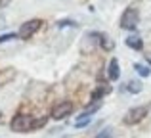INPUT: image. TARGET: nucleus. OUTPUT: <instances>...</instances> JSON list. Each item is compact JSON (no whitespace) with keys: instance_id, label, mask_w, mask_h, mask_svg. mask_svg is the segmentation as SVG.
<instances>
[{"instance_id":"1","label":"nucleus","mask_w":151,"mask_h":138,"mask_svg":"<svg viewBox=\"0 0 151 138\" xmlns=\"http://www.w3.org/2000/svg\"><path fill=\"white\" fill-rule=\"evenodd\" d=\"M10 127L14 132H29L33 129V117L27 115V113H17L10 121Z\"/></svg>"},{"instance_id":"2","label":"nucleus","mask_w":151,"mask_h":138,"mask_svg":"<svg viewBox=\"0 0 151 138\" xmlns=\"http://www.w3.org/2000/svg\"><path fill=\"white\" fill-rule=\"evenodd\" d=\"M138 21H140V14H138L136 8H126L121 15V27L126 31H134L138 27Z\"/></svg>"},{"instance_id":"3","label":"nucleus","mask_w":151,"mask_h":138,"mask_svg":"<svg viewBox=\"0 0 151 138\" xmlns=\"http://www.w3.org/2000/svg\"><path fill=\"white\" fill-rule=\"evenodd\" d=\"M42 27V19H29V21H25L21 27H19V33H17V37L19 38H23V40H27V38H31L35 33H37L38 29Z\"/></svg>"},{"instance_id":"4","label":"nucleus","mask_w":151,"mask_h":138,"mask_svg":"<svg viewBox=\"0 0 151 138\" xmlns=\"http://www.w3.org/2000/svg\"><path fill=\"white\" fill-rule=\"evenodd\" d=\"M147 115V108H144V105H140V108H132L128 113L124 115V125H136V123H140L144 117Z\"/></svg>"},{"instance_id":"5","label":"nucleus","mask_w":151,"mask_h":138,"mask_svg":"<svg viewBox=\"0 0 151 138\" xmlns=\"http://www.w3.org/2000/svg\"><path fill=\"white\" fill-rule=\"evenodd\" d=\"M73 113V104L71 102H61V104H58L54 109H52V117L54 119H65L67 115H71Z\"/></svg>"},{"instance_id":"6","label":"nucleus","mask_w":151,"mask_h":138,"mask_svg":"<svg viewBox=\"0 0 151 138\" xmlns=\"http://www.w3.org/2000/svg\"><path fill=\"white\" fill-rule=\"evenodd\" d=\"M107 75H109L111 81H117V79L121 77V71H119V61L115 60V58L109 61V65H107Z\"/></svg>"},{"instance_id":"7","label":"nucleus","mask_w":151,"mask_h":138,"mask_svg":"<svg viewBox=\"0 0 151 138\" xmlns=\"http://www.w3.org/2000/svg\"><path fill=\"white\" fill-rule=\"evenodd\" d=\"M126 46H130L132 50H142L144 48V40H142L140 37H134L132 35V37L126 38Z\"/></svg>"},{"instance_id":"8","label":"nucleus","mask_w":151,"mask_h":138,"mask_svg":"<svg viewBox=\"0 0 151 138\" xmlns=\"http://www.w3.org/2000/svg\"><path fill=\"white\" fill-rule=\"evenodd\" d=\"M100 44H101V48L105 50V52H111V50L115 48L113 38H111V37H107V35H100Z\"/></svg>"},{"instance_id":"9","label":"nucleus","mask_w":151,"mask_h":138,"mask_svg":"<svg viewBox=\"0 0 151 138\" xmlns=\"http://www.w3.org/2000/svg\"><path fill=\"white\" fill-rule=\"evenodd\" d=\"M90 121H92V115H86V113H82V115L78 117L77 121H75V127H77V129H82V127H86Z\"/></svg>"},{"instance_id":"10","label":"nucleus","mask_w":151,"mask_h":138,"mask_svg":"<svg viewBox=\"0 0 151 138\" xmlns=\"http://www.w3.org/2000/svg\"><path fill=\"white\" fill-rule=\"evenodd\" d=\"M109 92H111V86H100L98 90H94V92H92V100L96 102V100H100L103 94H109Z\"/></svg>"},{"instance_id":"11","label":"nucleus","mask_w":151,"mask_h":138,"mask_svg":"<svg viewBox=\"0 0 151 138\" xmlns=\"http://www.w3.org/2000/svg\"><path fill=\"white\" fill-rule=\"evenodd\" d=\"M128 92H132V94L142 92V82L140 81H130L128 82Z\"/></svg>"},{"instance_id":"12","label":"nucleus","mask_w":151,"mask_h":138,"mask_svg":"<svg viewBox=\"0 0 151 138\" xmlns=\"http://www.w3.org/2000/svg\"><path fill=\"white\" fill-rule=\"evenodd\" d=\"M100 108H101V102H100V100H96L94 104H90L88 108L84 109V113H86V115H92V113H96V111H98Z\"/></svg>"},{"instance_id":"13","label":"nucleus","mask_w":151,"mask_h":138,"mask_svg":"<svg viewBox=\"0 0 151 138\" xmlns=\"http://www.w3.org/2000/svg\"><path fill=\"white\" fill-rule=\"evenodd\" d=\"M134 69H136L138 71V73H140L142 75V77H149V73H151V71H149V67H145V65H134Z\"/></svg>"},{"instance_id":"14","label":"nucleus","mask_w":151,"mask_h":138,"mask_svg":"<svg viewBox=\"0 0 151 138\" xmlns=\"http://www.w3.org/2000/svg\"><path fill=\"white\" fill-rule=\"evenodd\" d=\"M58 27L59 29H63V27H77V23L71 21V19H61V21H58Z\"/></svg>"},{"instance_id":"15","label":"nucleus","mask_w":151,"mask_h":138,"mask_svg":"<svg viewBox=\"0 0 151 138\" xmlns=\"http://www.w3.org/2000/svg\"><path fill=\"white\" fill-rule=\"evenodd\" d=\"M46 125V117H42V119H37V121H33V129H40V127H44Z\"/></svg>"},{"instance_id":"16","label":"nucleus","mask_w":151,"mask_h":138,"mask_svg":"<svg viewBox=\"0 0 151 138\" xmlns=\"http://www.w3.org/2000/svg\"><path fill=\"white\" fill-rule=\"evenodd\" d=\"M12 38H15V33H8V35H0V42H8V40H12Z\"/></svg>"},{"instance_id":"17","label":"nucleus","mask_w":151,"mask_h":138,"mask_svg":"<svg viewBox=\"0 0 151 138\" xmlns=\"http://www.w3.org/2000/svg\"><path fill=\"white\" fill-rule=\"evenodd\" d=\"M111 134H113V132H111V129H105V131H103V132H100V134H98L96 138H109Z\"/></svg>"},{"instance_id":"18","label":"nucleus","mask_w":151,"mask_h":138,"mask_svg":"<svg viewBox=\"0 0 151 138\" xmlns=\"http://www.w3.org/2000/svg\"><path fill=\"white\" fill-rule=\"evenodd\" d=\"M12 0H0V8H4V6H8Z\"/></svg>"},{"instance_id":"19","label":"nucleus","mask_w":151,"mask_h":138,"mask_svg":"<svg viewBox=\"0 0 151 138\" xmlns=\"http://www.w3.org/2000/svg\"><path fill=\"white\" fill-rule=\"evenodd\" d=\"M0 119H2V113H0Z\"/></svg>"},{"instance_id":"20","label":"nucleus","mask_w":151,"mask_h":138,"mask_svg":"<svg viewBox=\"0 0 151 138\" xmlns=\"http://www.w3.org/2000/svg\"><path fill=\"white\" fill-rule=\"evenodd\" d=\"M149 58H151V56H149Z\"/></svg>"}]
</instances>
